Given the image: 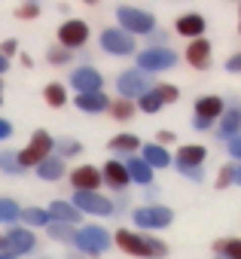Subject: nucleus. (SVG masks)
<instances>
[{"instance_id": "nucleus-19", "label": "nucleus", "mask_w": 241, "mask_h": 259, "mask_svg": "<svg viewBox=\"0 0 241 259\" xmlns=\"http://www.w3.org/2000/svg\"><path fill=\"white\" fill-rule=\"evenodd\" d=\"M217 135H220V138H229V141H232L235 135H241V107H226V110H223Z\"/></svg>"}, {"instance_id": "nucleus-20", "label": "nucleus", "mask_w": 241, "mask_h": 259, "mask_svg": "<svg viewBox=\"0 0 241 259\" xmlns=\"http://www.w3.org/2000/svg\"><path fill=\"white\" fill-rule=\"evenodd\" d=\"M205 156H208L205 147H198V144H186V147L177 150V162H174V165H177V168H202Z\"/></svg>"}, {"instance_id": "nucleus-4", "label": "nucleus", "mask_w": 241, "mask_h": 259, "mask_svg": "<svg viewBox=\"0 0 241 259\" xmlns=\"http://www.w3.org/2000/svg\"><path fill=\"white\" fill-rule=\"evenodd\" d=\"M116 19H119V28L126 34H132V37L135 34H153V28H156V19L150 13L138 10V7H119Z\"/></svg>"}, {"instance_id": "nucleus-41", "label": "nucleus", "mask_w": 241, "mask_h": 259, "mask_svg": "<svg viewBox=\"0 0 241 259\" xmlns=\"http://www.w3.org/2000/svg\"><path fill=\"white\" fill-rule=\"evenodd\" d=\"M226 70H229V73H241V52L226 61Z\"/></svg>"}, {"instance_id": "nucleus-31", "label": "nucleus", "mask_w": 241, "mask_h": 259, "mask_svg": "<svg viewBox=\"0 0 241 259\" xmlns=\"http://www.w3.org/2000/svg\"><path fill=\"white\" fill-rule=\"evenodd\" d=\"M19 213H22V207L13 198H0V223H13V220H19Z\"/></svg>"}, {"instance_id": "nucleus-15", "label": "nucleus", "mask_w": 241, "mask_h": 259, "mask_svg": "<svg viewBox=\"0 0 241 259\" xmlns=\"http://www.w3.org/2000/svg\"><path fill=\"white\" fill-rule=\"evenodd\" d=\"M101 183H107L110 189H119V192H123L132 180H129V171H126L123 162H119V159H110V162L104 165V171H101Z\"/></svg>"}, {"instance_id": "nucleus-18", "label": "nucleus", "mask_w": 241, "mask_h": 259, "mask_svg": "<svg viewBox=\"0 0 241 259\" xmlns=\"http://www.w3.org/2000/svg\"><path fill=\"white\" fill-rule=\"evenodd\" d=\"M46 213H49V223H61V226H73V223H79V217H83L70 201H52Z\"/></svg>"}, {"instance_id": "nucleus-44", "label": "nucleus", "mask_w": 241, "mask_h": 259, "mask_svg": "<svg viewBox=\"0 0 241 259\" xmlns=\"http://www.w3.org/2000/svg\"><path fill=\"white\" fill-rule=\"evenodd\" d=\"M192 128H195V132H208L211 122H205V119H195V116H192Z\"/></svg>"}, {"instance_id": "nucleus-22", "label": "nucleus", "mask_w": 241, "mask_h": 259, "mask_svg": "<svg viewBox=\"0 0 241 259\" xmlns=\"http://www.w3.org/2000/svg\"><path fill=\"white\" fill-rule=\"evenodd\" d=\"M76 107L83 113H101L110 107V98L104 92H89V95H76Z\"/></svg>"}, {"instance_id": "nucleus-7", "label": "nucleus", "mask_w": 241, "mask_h": 259, "mask_svg": "<svg viewBox=\"0 0 241 259\" xmlns=\"http://www.w3.org/2000/svg\"><path fill=\"white\" fill-rule=\"evenodd\" d=\"M86 43H89V25H86L83 19H67V22L58 28V46H61V49L73 52V49H79V46H86Z\"/></svg>"}, {"instance_id": "nucleus-48", "label": "nucleus", "mask_w": 241, "mask_h": 259, "mask_svg": "<svg viewBox=\"0 0 241 259\" xmlns=\"http://www.w3.org/2000/svg\"><path fill=\"white\" fill-rule=\"evenodd\" d=\"M7 253V238H0V256Z\"/></svg>"}, {"instance_id": "nucleus-2", "label": "nucleus", "mask_w": 241, "mask_h": 259, "mask_svg": "<svg viewBox=\"0 0 241 259\" xmlns=\"http://www.w3.org/2000/svg\"><path fill=\"white\" fill-rule=\"evenodd\" d=\"M52 147H55V141L49 138V132L37 128V132L31 135V144L19 153V168H22V171H25V168H37L40 162H46V159H49Z\"/></svg>"}, {"instance_id": "nucleus-37", "label": "nucleus", "mask_w": 241, "mask_h": 259, "mask_svg": "<svg viewBox=\"0 0 241 259\" xmlns=\"http://www.w3.org/2000/svg\"><path fill=\"white\" fill-rule=\"evenodd\" d=\"M16 16H19V19H25V22H31V19H37V16H40V4H22V7L16 10Z\"/></svg>"}, {"instance_id": "nucleus-30", "label": "nucleus", "mask_w": 241, "mask_h": 259, "mask_svg": "<svg viewBox=\"0 0 241 259\" xmlns=\"http://www.w3.org/2000/svg\"><path fill=\"white\" fill-rule=\"evenodd\" d=\"M0 171H4V174H22V168H19V153H13V150H4V153H0Z\"/></svg>"}, {"instance_id": "nucleus-26", "label": "nucleus", "mask_w": 241, "mask_h": 259, "mask_svg": "<svg viewBox=\"0 0 241 259\" xmlns=\"http://www.w3.org/2000/svg\"><path fill=\"white\" fill-rule=\"evenodd\" d=\"M43 101H46L49 107H64V104H67L64 85H61V82H49V85L43 89Z\"/></svg>"}, {"instance_id": "nucleus-28", "label": "nucleus", "mask_w": 241, "mask_h": 259, "mask_svg": "<svg viewBox=\"0 0 241 259\" xmlns=\"http://www.w3.org/2000/svg\"><path fill=\"white\" fill-rule=\"evenodd\" d=\"M107 110L113 113V119H132V116H135V104H132V101H126V98L110 101V107H107Z\"/></svg>"}, {"instance_id": "nucleus-33", "label": "nucleus", "mask_w": 241, "mask_h": 259, "mask_svg": "<svg viewBox=\"0 0 241 259\" xmlns=\"http://www.w3.org/2000/svg\"><path fill=\"white\" fill-rule=\"evenodd\" d=\"M153 92L159 95V101H162V104H174V101L180 98V89H177V85H165V82H162V85H156Z\"/></svg>"}, {"instance_id": "nucleus-51", "label": "nucleus", "mask_w": 241, "mask_h": 259, "mask_svg": "<svg viewBox=\"0 0 241 259\" xmlns=\"http://www.w3.org/2000/svg\"><path fill=\"white\" fill-rule=\"evenodd\" d=\"M238 16H241V7H238ZM238 31H241V22H238Z\"/></svg>"}, {"instance_id": "nucleus-21", "label": "nucleus", "mask_w": 241, "mask_h": 259, "mask_svg": "<svg viewBox=\"0 0 241 259\" xmlns=\"http://www.w3.org/2000/svg\"><path fill=\"white\" fill-rule=\"evenodd\" d=\"M123 165H126V171H129V180H135V183H141V186H150V183H153V168H150L144 159L129 156Z\"/></svg>"}, {"instance_id": "nucleus-14", "label": "nucleus", "mask_w": 241, "mask_h": 259, "mask_svg": "<svg viewBox=\"0 0 241 259\" xmlns=\"http://www.w3.org/2000/svg\"><path fill=\"white\" fill-rule=\"evenodd\" d=\"M186 64L195 67V70H208L211 67V43L205 37L186 43Z\"/></svg>"}, {"instance_id": "nucleus-38", "label": "nucleus", "mask_w": 241, "mask_h": 259, "mask_svg": "<svg viewBox=\"0 0 241 259\" xmlns=\"http://www.w3.org/2000/svg\"><path fill=\"white\" fill-rule=\"evenodd\" d=\"M232 177H235V165H223L220 174H217V189H226L232 183Z\"/></svg>"}, {"instance_id": "nucleus-36", "label": "nucleus", "mask_w": 241, "mask_h": 259, "mask_svg": "<svg viewBox=\"0 0 241 259\" xmlns=\"http://www.w3.org/2000/svg\"><path fill=\"white\" fill-rule=\"evenodd\" d=\"M46 58H49V64H70V58H73V55H70L67 49L55 46V49H49V55H46Z\"/></svg>"}, {"instance_id": "nucleus-35", "label": "nucleus", "mask_w": 241, "mask_h": 259, "mask_svg": "<svg viewBox=\"0 0 241 259\" xmlns=\"http://www.w3.org/2000/svg\"><path fill=\"white\" fill-rule=\"evenodd\" d=\"M58 159H67V156H79L83 153V147L76 144V141H70V138H64V141H58Z\"/></svg>"}, {"instance_id": "nucleus-1", "label": "nucleus", "mask_w": 241, "mask_h": 259, "mask_svg": "<svg viewBox=\"0 0 241 259\" xmlns=\"http://www.w3.org/2000/svg\"><path fill=\"white\" fill-rule=\"evenodd\" d=\"M116 247L123 253H129V256H138V259H162V256H168V244L162 238H150V235L129 232V229L116 232Z\"/></svg>"}, {"instance_id": "nucleus-32", "label": "nucleus", "mask_w": 241, "mask_h": 259, "mask_svg": "<svg viewBox=\"0 0 241 259\" xmlns=\"http://www.w3.org/2000/svg\"><path fill=\"white\" fill-rule=\"evenodd\" d=\"M138 107H141L144 113H156V110H162V101H159V95L150 89V92H144V95L138 98Z\"/></svg>"}, {"instance_id": "nucleus-8", "label": "nucleus", "mask_w": 241, "mask_h": 259, "mask_svg": "<svg viewBox=\"0 0 241 259\" xmlns=\"http://www.w3.org/2000/svg\"><path fill=\"white\" fill-rule=\"evenodd\" d=\"M101 49L110 55H132L135 52V37L126 34L123 28H107L101 31Z\"/></svg>"}, {"instance_id": "nucleus-24", "label": "nucleus", "mask_w": 241, "mask_h": 259, "mask_svg": "<svg viewBox=\"0 0 241 259\" xmlns=\"http://www.w3.org/2000/svg\"><path fill=\"white\" fill-rule=\"evenodd\" d=\"M141 159H144L150 168H168V165H171L168 150H165V147H159V144H147V147H144V153H141Z\"/></svg>"}, {"instance_id": "nucleus-23", "label": "nucleus", "mask_w": 241, "mask_h": 259, "mask_svg": "<svg viewBox=\"0 0 241 259\" xmlns=\"http://www.w3.org/2000/svg\"><path fill=\"white\" fill-rule=\"evenodd\" d=\"M37 177H40V180H46V183L61 180V177H64V159L49 156L46 162H40V165H37Z\"/></svg>"}, {"instance_id": "nucleus-50", "label": "nucleus", "mask_w": 241, "mask_h": 259, "mask_svg": "<svg viewBox=\"0 0 241 259\" xmlns=\"http://www.w3.org/2000/svg\"><path fill=\"white\" fill-rule=\"evenodd\" d=\"M0 259H16V256H10V253H4V256H0Z\"/></svg>"}, {"instance_id": "nucleus-9", "label": "nucleus", "mask_w": 241, "mask_h": 259, "mask_svg": "<svg viewBox=\"0 0 241 259\" xmlns=\"http://www.w3.org/2000/svg\"><path fill=\"white\" fill-rule=\"evenodd\" d=\"M116 89H119V98L132 101V98H141L144 92H150V79H147V73H141V70L135 67V70L119 73V79H116Z\"/></svg>"}, {"instance_id": "nucleus-47", "label": "nucleus", "mask_w": 241, "mask_h": 259, "mask_svg": "<svg viewBox=\"0 0 241 259\" xmlns=\"http://www.w3.org/2000/svg\"><path fill=\"white\" fill-rule=\"evenodd\" d=\"M232 183H238V186H241V165H235V177H232Z\"/></svg>"}, {"instance_id": "nucleus-10", "label": "nucleus", "mask_w": 241, "mask_h": 259, "mask_svg": "<svg viewBox=\"0 0 241 259\" xmlns=\"http://www.w3.org/2000/svg\"><path fill=\"white\" fill-rule=\"evenodd\" d=\"M76 210L83 213H98V217H113V201L98 195V192H73V201H70Z\"/></svg>"}, {"instance_id": "nucleus-3", "label": "nucleus", "mask_w": 241, "mask_h": 259, "mask_svg": "<svg viewBox=\"0 0 241 259\" xmlns=\"http://www.w3.org/2000/svg\"><path fill=\"white\" fill-rule=\"evenodd\" d=\"M73 244H76V250L98 256V253H104L110 247V232L101 229L98 223H92V226H83V229L73 232Z\"/></svg>"}, {"instance_id": "nucleus-13", "label": "nucleus", "mask_w": 241, "mask_h": 259, "mask_svg": "<svg viewBox=\"0 0 241 259\" xmlns=\"http://www.w3.org/2000/svg\"><path fill=\"white\" fill-rule=\"evenodd\" d=\"M70 186L76 192H98L101 186V171L95 165H79L73 174H70Z\"/></svg>"}, {"instance_id": "nucleus-5", "label": "nucleus", "mask_w": 241, "mask_h": 259, "mask_svg": "<svg viewBox=\"0 0 241 259\" xmlns=\"http://www.w3.org/2000/svg\"><path fill=\"white\" fill-rule=\"evenodd\" d=\"M132 220H135L138 229L156 232V229L171 226V223H174V213H171V207H162V204H144V207H138V210L132 213Z\"/></svg>"}, {"instance_id": "nucleus-40", "label": "nucleus", "mask_w": 241, "mask_h": 259, "mask_svg": "<svg viewBox=\"0 0 241 259\" xmlns=\"http://www.w3.org/2000/svg\"><path fill=\"white\" fill-rule=\"evenodd\" d=\"M229 156H232V159H241V135H235V138L229 141Z\"/></svg>"}, {"instance_id": "nucleus-27", "label": "nucleus", "mask_w": 241, "mask_h": 259, "mask_svg": "<svg viewBox=\"0 0 241 259\" xmlns=\"http://www.w3.org/2000/svg\"><path fill=\"white\" fill-rule=\"evenodd\" d=\"M217 256H226V259H241V238H229V241H217L214 244Z\"/></svg>"}, {"instance_id": "nucleus-34", "label": "nucleus", "mask_w": 241, "mask_h": 259, "mask_svg": "<svg viewBox=\"0 0 241 259\" xmlns=\"http://www.w3.org/2000/svg\"><path fill=\"white\" fill-rule=\"evenodd\" d=\"M49 235L55 241H73V226H61V223H49Z\"/></svg>"}, {"instance_id": "nucleus-45", "label": "nucleus", "mask_w": 241, "mask_h": 259, "mask_svg": "<svg viewBox=\"0 0 241 259\" xmlns=\"http://www.w3.org/2000/svg\"><path fill=\"white\" fill-rule=\"evenodd\" d=\"M159 141H162V144H171V141H177V138H174V132H159ZM162 144H159V147H162Z\"/></svg>"}, {"instance_id": "nucleus-49", "label": "nucleus", "mask_w": 241, "mask_h": 259, "mask_svg": "<svg viewBox=\"0 0 241 259\" xmlns=\"http://www.w3.org/2000/svg\"><path fill=\"white\" fill-rule=\"evenodd\" d=\"M0 104H4V82H0Z\"/></svg>"}, {"instance_id": "nucleus-12", "label": "nucleus", "mask_w": 241, "mask_h": 259, "mask_svg": "<svg viewBox=\"0 0 241 259\" xmlns=\"http://www.w3.org/2000/svg\"><path fill=\"white\" fill-rule=\"evenodd\" d=\"M7 253L10 256H25V253H31L34 247H37V238H34V232H28V229H10L7 235Z\"/></svg>"}, {"instance_id": "nucleus-16", "label": "nucleus", "mask_w": 241, "mask_h": 259, "mask_svg": "<svg viewBox=\"0 0 241 259\" xmlns=\"http://www.w3.org/2000/svg\"><path fill=\"white\" fill-rule=\"evenodd\" d=\"M174 31H177L180 37H186V40H198V37H205V19H202L198 13H186V16L177 19Z\"/></svg>"}, {"instance_id": "nucleus-52", "label": "nucleus", "mask_w": 241, "mask_h": 259, "mask_svg": "<svg viewBox=\"0 0 241 259\" xmlns=\"http://www.w3.org/2000/svg\"><path fill=\"white\" fill-rule=\"evenodd\" d=\"M217 259H226V256H217Z\"/></svg>"}, {"instance_id": "nucleus-39", "label": "nucleus", "mask_w": 241, "mask_h": 259, "mask_svg": "<svg viewBox=\"0 0 241 259\" xmlns=\"http://www.w3.org/2000/svg\"><path fill=\"white\" fill-rule=\"evenodd\" d=\"M177 171H180L183 177L195 180V183H202V180H205V171H202V168H177Z\"/></svg>"}, {"instance_id": "nucleus-17", "label": "nucleus", "mask_w": 241, "mask_h": 259, "mask_svg": "<svg viewBox=\"0 0 241 259\" xmlns=\"http://www.w3.org/2000/svg\"><path fill=\"white\" fill-rule=\"evenodd\" d=\"M223 110H226V104H223L217 95H205V98L195 101V119H205V122H211V125H214V119L223 116Z\"/></svg>"}, {"instance_id": "nucleus-25", "label": "nucleus", "mask_w": 241, "mask_h": 259, "mask_svg": "<svg viewBox=\"0 0 241 259\" xmlns=\"http://www.w3.org/2000/svg\"><path fill=\"white\" fill-rule=\"evenodd\" d=\"M138 147H141V141H138L135 135H116V138L110 141V150H113V153H123V156H132Z\"/></svg>"}, {"instance_id": "nucleus-42", "label": "nucleus", "mask_w": 241, "mask_h": 259, "mask_svg": "<svg viewBox=\"0 0 241 259\" xmlns=\"http://www.w3.org/2000/svg\"><path fill=\"white\" fill-rule=\"evenodd\" d=\"M16 49H19V46H16V40H7L4 46H0V55H4V58H10V55H16Z\"/></svg>"}, {"instance_id": "nucleus-6", "label": "nucleus", "mask_w": 241, "mask_h": 259, "mask_svg": "<svg viewBox=\"0 0 241 259\" xmlns=\"http://www.w3.org/2000/svg\"><path fill=\"white\" fill-rule=\"evenodd\" d=\"M177 64V55L165 46H150L144 52H138V70L141 73H159V70H168Z\"/></svg>"}, {"instance_id": "nucleus-46", "label": "nucleus", "mask_w": 241, "mask_h": 259, "mask_svg": "<svg viewBox=\"0 0 241 259\" xmlns=\"http://www.w3.org/2000/svg\"><path fill=\"white\" fill-rule=\"evenodd\" d=\"M7 67H10V61H7L4 55H0V76H4V73H7Z\"/></svg>"}, {"instance_id": "nucleus-29", "label": "nucleus", "mask_w": 241, "mask_h": 259, "mask_svg": "<svg viewBox=\"0 0 241 259\" xmlns=\"http://www.w3.org/2000/svg\"><path fill=\"white\" fill-rule=\"evenodd\" d=\"M19 217L25 220V226H49V213L43 207H25Z\"/></svg>"}, {"instance_id": "nucleus-11", "label": "nucleus", "mask_w": 241, "mask_h": 259, "mask_svg": "<svg viewBox=\"0 0 241 259\" xmlns=\"http://www.w3.org/2000/svg\"><path fill=\"white\" fill-rule=\"evenodd\" d=\"M70 85L79 92V95H89V92H104V76L95 70V67H76L70 73Z\"/></svg>"}, {"instance_id": "nucleus-43", "label": "nucleus", "mask_w": 241, "mask_h": 259, "mask_svg": "<svg viewBox=\"0 0 241 259\" xmlns=\"http://www.w3.org/2000/svg\"><path fill=\"white\" fill-rule=\"evenodd\" d=\"M10 135H13V125H10L7 119H0V141H7Z\"/></svg>"}]
</instances>
